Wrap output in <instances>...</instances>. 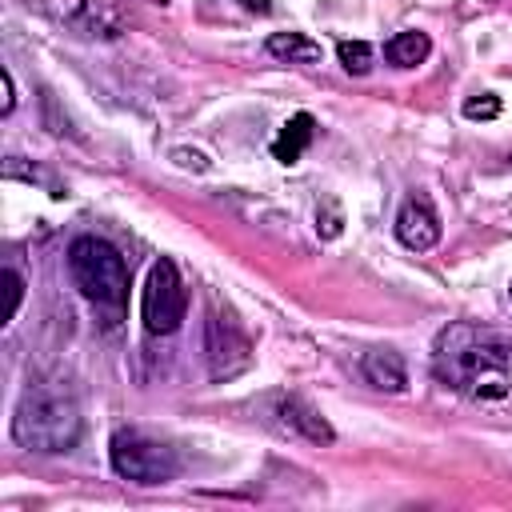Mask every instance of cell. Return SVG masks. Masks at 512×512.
<instances>
[{"instance_id": "cell-1", "label": "cell", "mask_w": 512, "mask_h": 512, "mask_svg": "<svg viewBox=\"0 0 512 512\" xmlns=\"http://www.w3.org/2000/svg\"><path fill=\"white\" fill-rule=\"evenodd\" d=\"M432 372H436V380H444L448 388H456L472 400H504L508 384H512L508 344L496 332H484L472 324H452L436 340Z\"/></svg>"}, {"instance_id": "cell-2", "label": "cell", "mask_w": 512, "mask_h": 512, "mask_svg": "<svg viewBox=\"0 0 512 512\" xmlns=\"http://www.w3.org/2000/svg\"><path fill=\"white\" fill-rule=\"evenodd\" d=\"M84 436V416L76 396L56 380H36L20 392L12 412V440L40 456L72 452Z\"/></svg>"}, {"instance_id": "cell-3", "label": "cell", "mask_w": 512, "mask_h": 512, "mask_svg": "<svg viewBox=\"0 0 512 512\" xmlns=\"http://www.w3.org/2000/svg\"><path fill=\"white\" fill-rule=\"evenodd\" d=\"M68 276L76 284V292L108 316V324L120 320L124 304H128V264L124 256L100 240V236H76L68 244Z\"/></svg>"}, {"instance_id": "cell-4", "label": "cell", "mask_w": 512, "mask_h": 512, "mask_svg": "<svg viewBox=\"0 0 512 512\" xmlns=\"http://www.w3.org/2000/svg\"><path fill=\"white\" fill-rule=\"evenodd\" d=\"M108 460H112V472L120 480H132V484H144V488L168 484L180 472L176 448L148 436L144 428H116L112 444H108Z\"/></svg>"}, {"instance_id": "cell-5", "label": "cell", "mask_w": 512, "mask_h": 512, "mask_svg": "<svg viewBox=\"0 0 512 512\" xmlns=\"http://www.w3.org/2000/svg\"><path fill=\"white\" fill-rule=\"evenodd\" d=\"M184 316H188L184 276L168 256H160L148 268V280H144V292H140V320L152 336H172L184 324Z\"/></svg>"}, {"instance_id": "cell-6", "label": "cell", "mask_w": 512, "mask_h": 512, "mask_svg": "<svg viewBox=\"0 0 512 512\" xmlns=\"http://www.w3.org/2000/svg\"><path fill=\"white\" fill-rule=\"evenodd\" d=\"M204 360H208V372L212 380H228L236 372L248 368L252 360V340L248 332L236 324V316L212 308L208 320H204Z\"/></svg>"}, {"instance_id": "cell-7", "label": "cell", "mask_w": 512, "mask_h": 512, "mask_svg": "<svg viewBox=\"0 0 512 512\" xmlns=\"http://www.w3.org/2000/svg\"><path fill=\"white\" fill-rule=\"evenodd\" d=\"M64 24L88 40H116L128 32V12L120 0H76V8L64 16Z\"/></svg>"}, {"instance_id": "cell-8", "label": "cell", "mask_w": 512, "mask_h": 512, "mask_svg": "<svg viewBox=\"0 0 512 512\" xmlns=\"http://www.w3.org/2000/svg\"><path fill=\"white\" fill-rule=\"evenodd\" d=\"M396 240L412 252H428L440 240V216L428 204V196H408L396 212Z\"/></svg>"}, {"instance_id": "cell-9", "label": "cell", "mask_w": 512, "mask_h": 512, "mask_svg": "<svg viewBox=\"0 0 512 512\" xmlns=\"http://www.w3.org/2000/svg\"><path fill=\"white\" fill-rule=\"evenodd\" d=\"M276 420H280V428H288L292 436H300L308 444H332L336 440V428L304 396H280L276 400Z\"/></svg>"}, {"instance_id": "cell-10", "label": "cell", "mask_w": 512, "mask_h": 512, "mask_svg": "<svg viewBox=\"0 0 512 512\" xmlns=\"http://www.w3.org/2000/svg\"><path fill=\"white\" fill-rule=\"evenodd\" d=\"M360 376L380 388V392H404L408 388V368H404V356L392 352V348H368L360 356Z\"/></svg>"}, {"instance_id": "cell-11", "label": "cell", "mask_w": 512, "mask_h": 512, "mask_svg": "<svg viewBox=\"0 0 512 512\" xmlns=\"http://www.w3.org/2000/svg\"><path fill=\"white\" fill-rule=\"evenodd\" d=\"M312 136H316V120H312L308 112H296V116L280 128V136L272 140V156H276L280 164H296V160L304 156V148L312 144Z\"/></svg>"}, {"instance_id": "cell-12", "label": "cell", "mask_w": 512, "mask_h": 512, "mask_svg": "<svg viewBox=\"0 0 512 512\" xmlns=\"http://www.w3.org/2000/svg\"><path fill=\"white\" fill-rule=\"evenodd\" d=\"M428 56H432V40H428V32H416V28L396 32V36L384 44V60H388L392 68H416V64H424Z\"/></svg>"}, {"instance_id": "cell-13", "label": "cell", "mask_w": 512, "mask_h": 512, "mask_svg": "<svg viewBox=\"0 0 512 512\" xmlns=\"http://www.w3.org/2000/svg\"><path fill=\"white\" fill-rule=\"evenodd\" d=\"M264 48L284 64H320V44L304 32H272Z\"/></svg>"}, {"instance_id": "cell-14", "label": "cell", "mask_w": 512, "mask_h": 512, "mask_svg": "<svg viewBox=\"0 0 512 512\" xmlns=\"http://www.w3.org/2000/svg\"><path fill=\"white\" fill-rule=\"evenodd\" d=\"M336 56H340V64L352 76H364L372 68V44H364V40H340L336 44Z\"/></svg>"}, {"instance_id": "cell-15", "label": "cell", "mask_w": 512, "mask_h": 512, "mask_svg": "<svg viewBox=\"0 0 512 512\" xmlns=\"http://www.w3.org/2000/svg\"><path fill=\"white\" fill-rule=\"evenodd\" d=\"M464 116H468V120H496V116H500V100H496L492 92H480V96L464 100Z\"/></svg>"}, {"instance_id": "cell-16", "label": "cell", "mask_w": 512, "mask_h": 512, "mask_svg": "<svg viewBox=\"0 0 512 512\" xmlns=\"http://www.w3.org/2000/svg\"><path fill=\"white\" fill-rule=\"evenodd\" d=\"M4 280H8V320H16L20 300H24V276L16 268H4Z\"/></svg>"}, {"instance_id": "cell-17", "label": "cell", "mask_w": 512, "mask_h": 512, "mask_svg": "<svg viewBox=\"0 0 512 512\" xmlns=\"http://www.w3.org/2000/svg\"><path fill=\"white\" fill-rule=\"evenodd\" d=\"M316 232H320V236H328V240H332V236H340V208H336L332 200H328V220H316Z\"/></svg>"}, {"instance_id": "cell-18", "label": "cell", "mask_w": 512, "mask_h": 512, "mask_svg": "<svg viewBox=\"0 0 512 512\" xmlns=\"http://www.w3.org/2000/svg\"><path fill=\"white\" fill-rule=\"evenodd\" d=\"M0 80H4V104H0V112L12 116V108H16V80H12L8 68H0Z\"/></svg>"}, {"instance_id": "cell-19", "label": "cell", "mask_w": 512, "mask_h": 512, "mask_svg": "<svg viewBox=\"0 0 512 512\" xmlns=\"http://www.w3.org/2000/svg\"><path fill=\"white\" fill-rule=\"evenodd\" d=\"M172 156H176V164H180V168H196V172H204V168H208V160H204L200 152H188V148H176Z\"/></svg>"}, {"instance_id": "cell-20", "label": "cell", "mask_w": 512, "mask_h": 512, "mask_svg": "<svg viewBox=\"0 0 512 512\" xmlns=\"http://www.w3.org/2000/svg\"><path fill=\"white\" fill-rule=\"evenodd\" d=\"M248 8H260V12H268V4H264V0H248Z\"/></svg>"}, {"instance_id": "cell-21", "label": "cell", "mask_w": 512, "mask_h": 512, "mask_svg": "<svg viewBox=\"0 0 512 512\" xmlns=\"http://www.w3.org/2000/svg\"><path fill=\"white\" fill-rule=\"evenodd\" d=\"M152 4H168V0H152Z\"/></svg>"}]
</instances>
